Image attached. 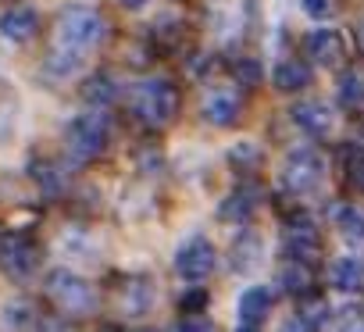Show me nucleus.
<instances>
[{
    "mask_svg": "<svg viewBox=\"0 0 364 332\" xmlns=\"http://www.w3.org/2000/svg\"><path fill=\"white\" fill-rule=\"evenodd\" d=\"M232 72H236V79L240 82H247V86H254V82H261V68H257V61H236L232 65Z\"/></svg>",
    "mask_w": 364,
    "mask_h": 332,
    "instance_id": "obj_27",
    "label": "nucleus"
},
{
    "mask_svg": "<svg viewBox=\"0 0 364 332\" xmlns=\"http://www.w3.org/2000/svg\"><path fill=\"white\" fill-rule=\"evenodd\" d=\"M254 208H257V190L254 186H243V190H232L225 200H222V208H218V215H222V222H247L250 215H254Z\"/></svg>",
    "mask_w": 364,
    "mask_h": 332,
    "instance_id": "obj_15",
    "label": "nucleus"
},
{
    "mask_svg": "<svg viewBox=\"0 0 364 332\" xmlns=\"http://www.w3.org/2000/svg\"><path fill=\"white\" fill-rule=\"evenodd\" d=\"M175 272H178L182 279H190V282L208 279V275L215 272V247H211L208 240H200V236L190 240L186 247L175 254Z\"/></svg>",
    "mask_w": 364,
    "mask_h": 332,
    "instance_id": "obj_7",
    "label": "nucleus"
},
{
    "mask_svg": "<svg viewBox=\"0 0 364 332\" xmlns=\"http://www.w3.org/2000/svg\"><path fill=\"white\" fill-rule=\"evenodd\" d=\"M328 321H332V307L321 296H311V300H300V318L289 321V328H314V325H328Z\"/></svg>",
    "mask_w": 364,
    "mask_h": 332,
    "instance_id": "obj_19",
    "label": "nucleus"
},
{
    "mask_svg": "<svg viewBox=\"0 0 364 332\" xmlns=\"http://www.w3.org/2000/svg\"><path fill=\"white\" fill-rule=\"evenodd\" d=\"M272 82H275V90H282V93H296V90H304V86L311 82V68H307L300 58H289V61H282V65L272 72Z\"/></svg>",
    "mask_w": 364,
    "mask_h": 332,
    "instance_id": "obj_16",
    "label": "nucleus"
},
{
    "mask_svg": "<svg viewBox=\"0 0 364 332\" xmlns=\"http://www.w3.org/2000/svg\"><path fill=\"white\" fill-rule=\"evenodd\" d=\"M307 54L318 61V65H339L343 61V36L336 33V29H318V33H311V40H307Z\"/></svg>",
    "mask_w": 364,
    "mask_h": 332,
    "instance_id": "obj_13",
    "label": "nucleus"
},
{
    "mask_svg": "<svg viewBox=\"0 0 364 332\" xmlns=\"http://www.w3.org/2000/svg\"><path fill=\"white\" fill-rule=\"evenodd\" d=\"M150 307H154V286H150L143 275L125 279L122 289H118V311H122L125 318H143Z\"/></svg>",
    "mask_w": 364,
    "mask_h": 332,
    "instance_id": "obj_9",
    "label": "nucleus"
},
{
    "mask_svg": "<svg viewBox=\"0 0 364 332\" xmlns=\"http://www.w3.org/2000/svg\"><path fill=\"white\" fill-rule=\"evenodd\" d=\"M304 11L311 18H328L336 11V0H304Z\"/></svg>",
    "mask_w": 364,
    "mask_h": 332,
    "instance_id": "obj_28",
    "label": "nucleus"
},
{
    "mask_svg": "<svg viewBox=\"0 0 364 332\" xmlns=\"http://www.w3.org/2000/svg\"><path fill=\"white\" fill-rule=\"evenodd\" d=\"M40 264V250L29 236H4L0 240V268L8 279H29Z\"/></svg>",
    "mask_w": 364,
    "mask_h": 332,
    "instance_id": "obj_6",
    "label": "nucleus"
},
{
    "mask_svg": "<svg viewBox=\"0 0 364 332\" xmlns=\"http://www.w3.org/2000/svg\"><path fill=\"white\" fill-rule=\"evenodd\" d=\"M114 93H118V86L111 82V75H93V79L82 86V97H86L90 104H111Z\"/></svg>",
    "mask_w": 364,
    "mask_h": 332,
    "instance_id": "obj_22",
    "label": "nucleus"
},
{
    "mask_svg": "<svg viewBox=\"0 0 364 332\" xmlns=\"http://www.w3.org/2000/svg\"><path fill=\"white\" fill-rule=\"evenodd\" d=\"M293 122L304 132H311V136H325L332 129V111L325 104H318V100H304V104L293 107Z\"/></svg>",
    "mask_w": 364,
    "mask_h": 332,
    "instance_id": "obj_14",
    "label": "nucleus"
},
{
    "mask_svg": "<svg viewBox=\"0 0 364 332\" xmlns=\"http://www.w3.org/2000/svg\"><path fill=\"white\" fill-rule=\"evenodd\" d=\"M339 104L343 107H360L364 104V75H357V72L343 75V82H339Z\"/></svg>",
    "mask_w": 364,
    "mask_h": 332,
    "instance_id": "obj_24",
    "label": "nucleus"
},
{
    "mask_svg": "<svg viewBox=\"0 0 364 332\" xmlns=\"http://www.w3.org/2000/svg\"><path fill=\"white\" fill-rule=\"evenodd\" d=\"M132 111L154 129L168 125L178 114V90L168 79H143L132 90Z\"/></svg>",
    "mask_w": 364,
    "mask_h": 332,
    "instance_id": "obj_1",
    "label": "nucleus"
},
{
    "mask_svg": "<svg viewBox=\"0 0 364 332\" xmlns=\"http://www.w3.org/2000/svg\"><path fill=\"white\" fill-rule=\"evenodd\" d=\"M336 225H339V232H343L346 243H364V208H357V204L339 208Z\"/></svg>",
    "mask_w": 364,
    "mask_h": 332,
    "instance_id": "obj_20",
    "label": "nucleus"
},
{
    "mask_svg": "<svg viewBox=\"0 0 364 332\" xmlns=\"http://www.w3.org/2000/svg\"><path fill=\"white\" fill-rule=\"evenodd\" d=\"M4 325H8V328H33V325H40L36 304H33L29 296L8 300V304H4Z\"/></svg>",
    "mask_w": 364,
    "mask_h": 332,
    "instance_id": "obj_18",
    "label": "nucleus"
},
{
    "mask_svg": "<svg viewBox=\"0 0 364 332\" xmlns=\"http://www.w3.org/2000/svg\"><path fill=\"white\" fill-rule=\"evenodd\" d=\"M229 161H232V164H247V168H257L261 150H257L254 143H240V146H232V150H229Z\"/></svg>",
    "mask_w": 364,
    "mask_h": 332,
    "instance_id": "obj_25",
    "label": "nucleus"
},
{
    "mask_svg": "<svg viewBox=\"0 0 364 332\" xmlns=\"http://www.w3.org/2000/svg\"><path fill=\"white\" fill-rule=\"evenodd\" d=\"M200 111H204V118H208L211 125H232V122L240 118V97L229 93V90H215V93L204 97Z\"/></svg>",
    "mask_w": 364,
    "mask_h": 332,
    "instance_id": "obj_12",
    "label": "nucleus"
},
{
    "mask_svg": "<svg viewBox=\"0 0 364 332\" xmlns=\"http://www.w3.org/2000/svg\"><path fill=\"white\" fill-rule=\"evenodd\" d=\"M236 311H240V328H257L272 311V293L264 286H250V289H243Z\"/></svg>",
    "mask_w": 364,
    "mask_h": 332,
    "instance_id": "obj_10",
    "label": "nucleus"
},
{
    "mask_svg": "<svg viewBox=\"0 0 364 332\" xmlns=\"http://www.w3.org/2000/svg\"><path fill=\"white\" fill-rule=\"evenodd\" d=\"M357 47H360V54H364V26L357 29Z\"/></svg>",
    "mask_w": 364,
    "mask_h": 332,
    "instance_id": "obj_33",
    "label": "nucleus"
},
{
    "mask_svg": "<svg viewBox=\"0 0 364 332\" xmlns=\"http://www.w3.org/2000/svg\"><path fill=\"white\" fill-rule=\"evenodd\" d=\"M47 296H50L61 311H68V314H82V311L93 307V289H90V282L79 279V275L68 272V268H54V272L47 275Z\"/></svg>",
    "mask_w": 364,
    "mask_h": 332,
    "instance_id": "obj_4",
    "label": "nucleus"
},
{
    "mask_svg": "<svg viewBox=\"0 0 364 332\" xmlns=\"http://www.w3.org/2000/svg\"><path fill=\"white\" fill-rule=\"evenodd\" d=\"M178 307L186 311V314H200V311L208 307V293H204V289H190V293H182Z\"/></svg>",
    "mask_w": 364,
    "mask_h": 332,
    "instance_id": "obj_26",
    "label": "nucleus"
},
{
    "mask_svg": "<svg viewBox=\"0 0 364 332\" xmlns=\"http://www.w3.org/2000/svg\"><path fill=\"white\" fill-rule=\"evenodd\" d=\"M107 139H111V122H107L104 111H86V114L72 118L68 129H65V143H68V150H72L75 157H82V161L104 154Z\"/></svg>",
    "mask_w": 364,
    "mask_h": 332,
    "instance_id": "obj_3",
    "label": "nucleus"
},
{
    "mask_svg": "<svg viewBox=\"0 0 364 332\" xmlns=\"http://www.w3.org/2000/svg\"><path fill=\"white\" fill-rule=\"evenodd\" d=\"M336 325H339V328H364V318H360L357 307H343L339 318H336Z\"/></svg>",
    "mask_w": 364,
    "mask_h": 332,
    "instance_id": "obj_29",
    "label": "nucleus"
},
{
    "mask_svg": "<svg viewBox=\"0 0 364 332\" xmlns=\"http://www.w3.org/2000/svg\"><path fill=\"white\" fill-rule=\"evenodd\" d=\"M178 328H193V332H200V328H215V321H208V318H197V314H186L178 321Z\"/></svg>",
    "mask_w": 364,
    "mask_h": 332,
    "instance_id": "obj_30",
    "label": "nucleus"
},
{
    "mask_svg": "<svg viewBox=\"0 0 364 332\" xmlns=\"http://www.w3.org/2000/svg\"><path fill=\"white\" fill-rule=\"evenodd\" d=\"M279 282H282V289L286 293H296V296H304L307 289H311V272L296 261V264H289V268H282V275H279Z\"/></svg>",
    "mask_w": 364,
    "mask_h": 332,
    "instance_id": "obj_23",
    "label": "nucleus"
},
{
    "mask_svg": "<svg viewBox=\"0 0 364 332\" xmlns=\"http://www.w3.org/2000/svg\"><path fill=\"white\" fill-rule=\"evenodd\" d=\"M325 179V157L311 146H296L286 157V168H282V183L293 193H311L318 190V183Z\"/></svg>",
    "mask_w": 364,
    "mask_h": 332,
    "instance_id": "obj_5",
    "label": "nucleus"
},
{
    "mask_svg": "<svg viewBox=\"0 0 364 332\" xmlns=\"http://www.w3.org/2000/svg\"><path fill=\"white\" fill-rule=\"evenodd\" d=\"M261 264V240L257 236H243V240H236V247H232V268L236 272H254Z\"/></svg>",
    "mask_w": 364,
    "mask_h": 332,
    "instance_id": "obj_21",
    "label": "nucleus"
},
{
    "mask_svg": "<svg viewBox=\"0 0 364 332\" xmlns=\"http://www.w3.org/2000/svg\"><path fill=\"white\" fill-rule=\"evenodd\" d=\"M332 286L343 293H357L364 286V264L357 257H339L332 264Z\"/></svg>",
    "mask_w": 364,
    "mask_h": 332,
    "instance_id": "obj_17",
    "label": "nucleus"
},
{
    "mask_svg": "<svg viewBox=\"0 0 364 332\" xmlns=\"http://www.w3.org/2000/svg\"><path fill=\"white\" fill-rule=\"evenodd\" d=\"M350 176H353V183L364 190V150H360V154L350 161Z\"/></svg>",
    "mask_w": 364,
    "mask_h": 332,
    "instance_id": "obj_31",
    "label": "nucleus"
},
{
    "mask_svg": "<svg viewBox=\"0 0 364 332\" xmlns=\"http://www.w3.org/2000/svg\"><path fill=\"white\" fill-rule=\"evenodd\" d=\"M58 47L65 50H90L104 40V18L93 8H65L58 15Z\"/></svg>",
    "mask_w": 364,
    "mask_h": 332,
    "instance_id": "obj_2",
    "label": "nucleus"
},
{
    "mask_svg": "<svg viewBox=\"0 0 364 332\" xmlns=\"http://www.w3.org/2000/svg\"><path fill=\"white\" fill-rule=\"evenodd\" d=\"M36 29H40V15H36L33 8H26V4L8 8V11H4V18H0V33H4L8 40H15V43L33 40V36H36Z\"/></svg>",
    "mask_w": 364,
    "mask_h": 332,
    "instance_id": "obj_11",
    "label": "nucleus"
},
{
    "mask_svg": "<svg viewBox=\"0 0 364 332\" xmlns=\"http://www.w3.org/2000/svg\"><path fill=\"white\" fill-rule=\"evenodd\" d=\"M122 4H125L129 11H139V8H146V0H122Z\"/></svg>",
    "mask_w": 364,
    "mask_h": 332,
    "instance_id": "obj_32",
    "label": "nucleus"
},
{
    "mask_svg": "<svg viewBox=\"0 0 364 332\" xmlns=\"http://www.w3.org/2000/svg\"><path fill=\"white\" fill-rule=\"evenodd\" d=\"M282 250L293 257V261H311L321 254V236L318 229L307 222V218H293L286 229H282Z\"/></svg>",
    "mask_w": 364,
    "mask_h": 332,
    "instance_id": "obj_8",
    "label": "nucleus"
}]
</instances>
